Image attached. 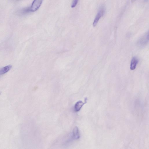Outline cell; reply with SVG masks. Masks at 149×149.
Listing matches in <instances>:
<instances>
[{
	"instance_id": "1",
	"label": "cell",
	"mask_w": 149,
	"mask_h": 149,
	"mask_svg": "<svg viewBox=\"0 0 149 149\" xmlns=\"http://www.w3.org/2000/svg\"><path fill=\"white\" fill-rule=\"evenodd\" d=\"M43 0H34L29 7L30 12H34L37 10L40 7Z\"/></svg>"
},
{
	"instance_id": "2",
	"label": "cell",
	"mask_w": 149,
	"mask_h": 149,
	"mask_svg": "<svg viewBox=\"0 0 149 149\" xmlns=\"http://www.w3.org/2000/svg\"><path fill=\"white\" fill-rule=\"evenodd\" d=\"M148 33L141 37L137 42L138 45L140 47H143L146 45L149 40Z\"/></svg>"
},
{
	"instance_id": "3",
	"label": "cell",
	"mask_w": 149,
	"mask_h": 149,
	"mask_svg": "<svg viewBox=\"0 0 149 149\" xmlns=\"http://www.w3.org/2000/svg\"><path fill=\"white\" fill-rule=\"evenodd\" d=\"M104 13V8L101 7L100 8L93 23V25L94 26H96L100 19L103 16Z\"/></svg>"
},
{
	"instance_id": "4",
	"label": "cell",
	"mask_w": 149,
	"mask_h": 149,
	"mask_svg": "<svg viewBox=\"0 0 149 149\" xmlns=\"http://www.w3.org/2000/svg\"><path fill=\"white\" fill-rule=\"evenodd\" d=\"M139 62V60L136 56L133 57L130 63V69L132 70L135 69Z\"/></svg>"
},
{
	"instance_id": "5",
	"label": "cell",
	"mask_w": 149,
	"mask_h": 149,
	"mask_svg": "<svg viewBox=\"0 0 149 149\" xmlns=\"http://www.w3.org/2000/svg\"><path fill=\"white\" fill-rule=\"evenodd\" d=\"M86 102L83 103L80 100L77 102L74 105V111L76 112L79 111Z\"/></svg>"
},
{
	"instance_id": "6",
	"label": "cell",
	"mask_w": 149,
	"mask_h": 149,
	"mask_svg": "<svg viewBox=\"0 0 149 149\" xmlns=\"http://www.w3.org/2000/svg\"><path fill=\"white\" fill-rule=\"evenodd\" d=\"M72 138L75 139H77L80 138V134L78 128L75 127L73 131Z\"/></svg>"
},
{
	"instance_id": "7",
	"label": "cell",
	"mask_w": 149,
	"mask_h": 149,
	"mask_svg": "<svg viewBox=\"0 0 149 149\" xmlns=\"http://www.w3.org/2000/svg\"><path fill=\"white\" fill-rule=\"evenodd\" d=\"M12 66L8 65L3 67L0 69V76L5 74L9 70Z\"/></svg>"
},
{
	"instance_id": "8",
	"label": "cell",
	"mask_w": 149,
	"mask_h": 149,
	"mask_svg": "<svg viewBox=\"0 0 149 149\" xmlns=\"http://www.w3.org/2000/svg\"><path fill=\"white\" fill-rule=\"evenodd\" d=\"M79 0H73L71 7L72 8H74L77 5Z\"/></svg>"
}]
</instances>
